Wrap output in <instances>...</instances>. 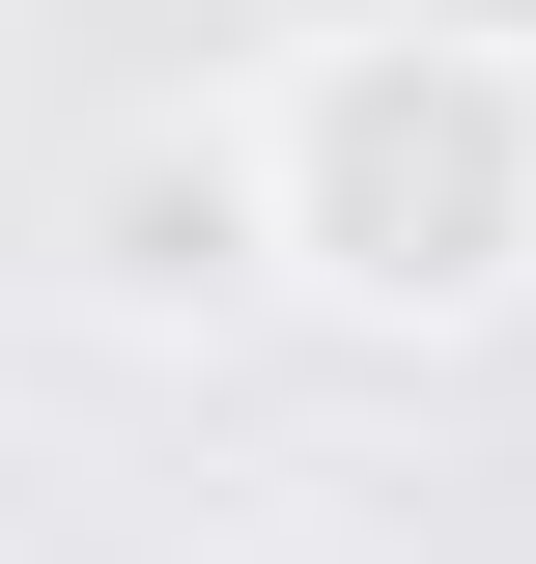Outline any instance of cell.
<instances>
[{"mask_svg": "<svg viewBox=\"0 0 536 564\" xmlns=\"http://www.w3.org/2000/svg\"><path fill=\"white\" fill-rule=\"evenodd\" d=\"M85 282H114V311H226V282H255V170H226L199 113H141L114 170H85Z\"/></svg>", "mask_w": 536, "mask_h": 564, "instance_id": "cell-2", "label": "cell"}, {"mask_svg": "<svg viewBox=\"0 0 536 564\" xmlns=\"http://www.w3.org/2000/svg\"><path fill=\"white\" fill-rule=\"evenodd\" d=\"M226 170H255V282L339 311V339H508L536 311V57L452 29V0L282 29Z\"/></svg>", "mask_w": 536, "mask_h": 564, "instance_id": "cell-1", "label": "cell"}]
</instances>
